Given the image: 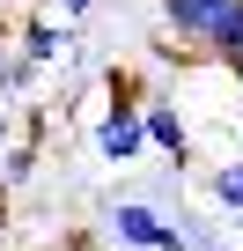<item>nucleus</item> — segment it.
<instances>
[{"label":"nucleus","instance_id":"nucleus-7","mask_svg":"<svg viewBox=\"0 0 243 251\" xmlns=\"http://www.w3.org/2000/svg\"><path fill=\"white\" fill-rule=\"evenodd\" d=\"M30 89H37V67L8 45V52H0V103H15V111H22V103H30Z\"/></svg>","mask_w":243,"mask_h":251},{"label":"nucleus","instance_id":"nucleus-1","mask_svg":"<svg viewBox=\"0 0 243 251\" xmlns=\"http://www.w3.org/2000/svg\"><path fill=\"white\" fill-rule=\"evenodd\" d=\"M103 236L118 251H184V214H170V207H155L140 192H118L103 207Z\"/></svg>","mask_w":243,"mask_h":251},{"label":"nucleus","instance_id":"nucleus-13","mask_svg":"<svg viewBox=\"0 0 243 251\" xmlns=\"http://www.w3.org/2000/svg\"><path fill=\"white\" fill-rule=\"evenodd\" d=\"M8 45H15V23H8V15H0V52H8Z\"/></svg>","mask_w":243,"mask_h":251},{"label":"nucleus","instance_id":"nucleus-9","mask_svg":"<svg viewBox=\"0 0 243 251\" xmlns=\"http://www.w3.org/2000/svg\"><path fill=\"white\" fill-rule=\"evenodd\" d=\"M44 8H52V15H66V23H81V15L96 8V0H44Z\"/></svg>","mask_w":243,"mask_h":251},{"label":"nucleus","instance_id":"nucleus-11","mask_svg":"<svg viewBox=\"0 0 243 251\" xmlns=\"http://www.w3.org/2000/svg\"><path fill=\"white\" fill-rule=\"evenodd\" d=\"M15 141V103H0V148Z\"/></svg>","mask_w":243,"mask_h":251},{"label":"nucleus","instance_id":"nucleus-8","mask_svg":"<svg viewBox=\"0 0 243 251\" xmlns=\"http://www.w3.org/2000/svg\"><path fill=\"white\" fill-rule=\"evenodd\" d=\"M37 141H8V148H0V185H8V192H22L30 177H37Z\"/></svg>","mask_w":243,"mask_h":251},{"label":"nucleus","instance_id":"nucleus-3","mask_svg":"<svg viewBox=\"0 0 243 251\" xmlns=\"http://www.w3.org/2000/svg\"><path fill=\"white\" fill-rule=\"evenodd\" d=\"M96 155H103V163H140V155H148L140 103H133V96H110V103L96 111Z\"/></svg>","mask_w":243,"mask_h":251},{"label":"nucleus","instance_id":"nucleus-5","mask_svg":"<svg viewBox=\"0 0 243 251\" xmlns=\"http://www.w3.org/2000/svg\"><path fill=\"white\" fill-rule=\"evenodd\" d=\"M155 15H162V30H170L177 45H192V52H199V45H206V30L228 15V0H155Z\"/></svg>","mask_w":243,"mask_h":251},{"label":"nucleus","instance_id":"nucleus-15","mask_svg":"<svg viewBox=\"0 0 243 251\" xmlns=\"http://www.w3.org/2000/svg\"><path fill=\"white\" fill-rule=\"evenodd\" d=\"M236 148H243V126H236Z\"/></svg>","mask_w":243,"mask_h":251},{"label":"nucleus","instance_id":"nucleus-2","mask_svg":"<svg viewBox=\"0 0 243 251\" xmlns=\"http://www.w3.org/2000/svg\"><path fill=\"white\" fill-rule=\"evenodd\" d=\"M74 45H81V23H66V15H30V23H15V52L37 67V74H59V67H74Z\"/></svg>","mask_w":243,"mask_h":251},{"label":"nucleus","instance_id":"nucleus-14","mask_svg":"<svg viewBox=\"0 0 243 251\" xmlns=\"http://www.w3.org/2000/svg\"><path fill=\"white\" fill-rule=\"evenodd\" d=\"M228 229H236V236H243V214H236V222H228Z\"/></svg>","mask_w":243,"mask_h":251},{"label":"nucleus","instance_id":"nucleus-10","mask_svg":"<svg viewBox=\"0 0 243 251\" xmlns=\"http://www.w3.org/2000/svg\"><path fill=\"white\" fill-rule=\"evenodd\" d=\"M221 81H228V89L243 96V52H236V59H221Z\"/></svg>","mask_w":243,"mask_h":251},{"label":"nucleus","instance_id":"nucleus-12","mask_svg":"<svg viewBox=\"0 0 243 251\" xmlns=\"http://www.w3.org/2000/svg\"><path fill=\"white\" fill-rule=\"evenodd\" d=\"M59 251H103V244H96V236H66ZM110 251H118V244H110Z\"/></svg>","mask_w":243,"mask_h":251},{"label":"nucleus","instance_id":"nucleus-4","mask_svg":"<svg viewBox=\"0 0 243 251\" xmlns=\"http://www.w3.org/2000/svg\"><path fill=\"white\" fill-rule=\"evenodd\" d=\"M140 133H148V148H162L170 163H192V118H184L177 96H140Z\"/></svg>","mask_w":243,"mask_h":251},{"label":"nucleus","instance_id":"nucleus-6","mask_svg":"<svg viewBox=\"0 0 243 251\" xmlns=\"http://www.w3.org/2000/svg\"><path fill=\"white\" fill-rule=\"evenodd\" d=\"M206 200H214V214H221V222H236V214H243V148H236V155H221V163L206 170Z\"/></svg>","mask_w":243,"mask_h":251}]
</instances>
